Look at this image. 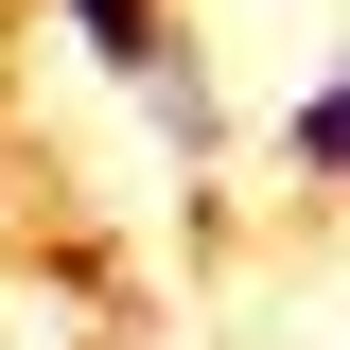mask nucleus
I'll use <instances>...</instances> for the list:
<instances>
[{
  "instance_id": "obj_1",
  "label": "nucleus",
  "mask_w": 350,
  "mask_h": 350,
  "mask_svg": "<svg viewBox=\"0 0 350 350\" xmlns=\"http://www.w3.org/2000/svg\"><path fill=\"white\" fill-rule=\"evenodd\" d=\"M36 18H53L70 53H105V70H158V53H175V18H158V0H36Z\"/></svg>"
}]
</instances>
